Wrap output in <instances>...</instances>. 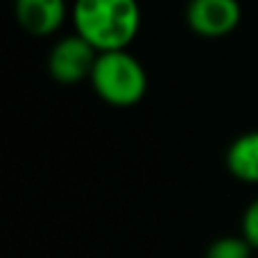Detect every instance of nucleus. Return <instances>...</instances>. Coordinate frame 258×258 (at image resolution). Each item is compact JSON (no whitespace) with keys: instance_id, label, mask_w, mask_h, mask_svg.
<instances>
[{"instance_id":"7ed1b4c3","label":"nucleus","mask_w":258,"mask_h":258,"mask_svg":"<svg viewBox=\"0 0 258 258\" xmlns=\"http://www.w3.org/2000/svg\"><path fill=\"white\" fill-rule=\"evenodd\" d=\"M98 52L82 36H63L48 54V73L59 84H77L91 77Z\"/></svg>"},{"instance_id":"423d86ee","label":"nucleus","mask_w":258,"mask_h":258,"mask_svg":"<svg viewBox=\"0 0 258 258\" xmlns=\"http://www.w3.org/2000/svg\"><path fill=\"white\" fill-rule=\"evenodd\" d=\"M227 170L242 183H258V132L242 134L229 145Z\"/></svg>"},{"instance_id":"20e7f679","label":"nucleus","mask_w":258,"mask_h":258,"mask_svg":"<svg viewBox=\"0 0 258 258\" xmlns=\"http://www.w3.org/2000/svg\"><path fill=\"white\" fill-rule=\"evenodd\" d=\"M238 0H190L186 7V23L197 36L222 39L240 23Z\"/></svg>"},{"instance_id":"6e6552de","label":"nucleus","mask_w":258,"mask_h":258,"mask_svg":"<svg viewBox=\"0 0 258 258\" xmlns=\"http://www.w3.org/2000/svg\"><path fill=\"white\" fill-rule=\"evenodd\" d=\"M242 238L249 242L251 249L258 251V200H254L242 213Z\"/></svg>"},{"instance_id":"f257e3e1","label":"nucleus","mask_w":258,"mask_h":258,"mask_svg":"<svg viewBox=\"0 0 258 258\" xmlns=\"http://www.w3.org/2000/svg\"><path fill=\"white\" fill-rule=\"evenodd\" d=\"M73 25L98 54L127 50L141 30V7L136 0H75Z\"/></svg>"},{"instance_id":"f03ea898","label":"nucleus","mask_w":258,"mask_h":258,"mask_svg":"<svg viewBox=\"0 0 258 258\" xmlns=\"http://www.w3.org/2000/svg\"><path fill=\"white\" fill-rule=\"evenodd\" d=\"M89 80L98 98L118 109L134 107L147 93L145 68L127 50L98 54Z\"/></svg>"},{"instance_id":"0eeeda50","label":"nucleus","mask_w":258,"mask_h":258,"mask_svg":"<svg viewBox=\"0 0 258 258\" xmlns=\"http://www.w3.org/2000/svg\"><path fill=\"white\" fill-rule=\"evenodd\" d=\"M251 251L242 236H224L211 242L204 258H251Z\"/></svg>"},{"instance_id":"39448f33","label":"nucleus","mask_w":258,"mask_h":258,"mask_svg":"<svg viewBox=\"0 0 258 258\" xmlns=\"http://www.w3.org/2000/svg\"><path fill=\"white\" fill-rule=\"evenodd\" d=\"M14 14L27 34L50 36L66 18V0H14Z\"/></svg>"}]
</instances>
